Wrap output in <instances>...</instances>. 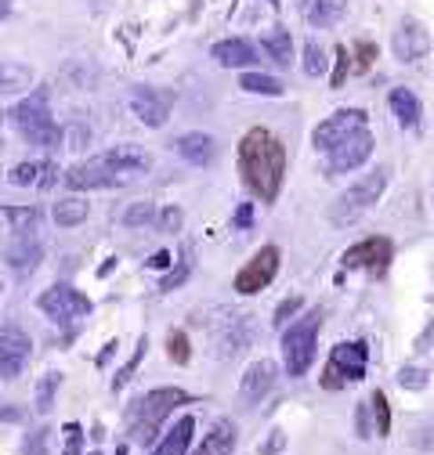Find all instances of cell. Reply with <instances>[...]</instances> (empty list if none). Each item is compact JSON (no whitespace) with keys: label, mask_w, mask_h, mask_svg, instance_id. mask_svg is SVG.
I'll list each match as a JSON object with an SVG mask.
<instances>
[{"label":"cell","mask_w":434,"mask_h":455,"mask_svg":"<svg viewBox=\"0 0 434 455\" xmlns=\"http://www.w3.org/2000/svg\"><path fill=\"white\" fill-rule=\"evenodd\" d=\"M286 174V148L276 134H268L264 127L243 134L239 141V178L243 185L261 199V203H276Z\"/></svg>","instance_id":"6da1fadb"},{"label":"cell","mask_w":434,"mask_h":455,"mask_svg":"<svg viewBox=\"0 0 434 455\" xmlns=\"http://www.w3.org/2000/svg\"><path fill=\"white\" fill-rule=\"evenodd\" d=\"M384 188H388V170L384 166H376V170H369V174H362L337 203H334V210H330V217H334V224H355L362 213H369L376 203H380V196H384Z\"/></svg>","instance_id":"7a4b0ae2"},{"label":"cell","mask_w":434,"mask_h":455,"mask_svg":"<svg viewBox=\"0 0 434 455\" xmlns=\"http://www.w3.org/2000/svg\"><path fill=\"white\" fill-rule=\"evenodd\" d=\"M15 127H19V134L33 148H54V145L62 141V127L51 120L47 94H33V98H26V101L15 105Z\"/></svg>","instance_id":"3957f363"},{"label":"cell","mask_w":434,"mask_h":455,"mask_svg":"<svg viewBox=\"0 0 434 455\" xmlns=\"http://www.w3.org/2000/svg\"><path fill=\"white\" fill-rule=\"evenodd\" d=\"M189 402V394L181 387H159L152 394L141 397V405H138V416H134V437L138 444H152V437L159 434V423L167 419L178 405Z\"/></svg>","instance_id":"277c9868"},{"label":"cell","mask_w":434,"mask_h":455,"mask_svg":"<svg viewBox=\"0 0 434 455\" xmlns=\"http://www.w3.org/2000/svg\"><path fill=\"white\" fill-rule=\"evenodd\" d=\"M315 347H318V315H308L297 325H290L286 336H283L286 372L290 376H304L311 369V362H315Z\"/></svg>","instance_id":"5b68a950"},{"label":"cell","mask_w":434,"mask_h":455,"mask_svg":"<svg viewBox=\"0 0 434 455\" xmlns=\"http://www.w3.org/2000/svg\"><path fill=\"white\" fill-rule=\"evenodd\" d=\"M366 362H369V347H366V344H358V339L337 344L334 355H330V365H326L322 387H326V390H344L348 383H355V379L366 372Z\"/></svg>","instance_id":"8992f818"},{"label":"cell","mask_w":434,"mask_h":455,"mask_svg":"<svg viewBox=\"0 0 434 455\" xmlns=\"http://www.w3.org/2000/svg\"><path fill=\"white\" fill-rule=\"evenodd\" d=\"M73 192H91V188H113V185H124L131 181V174H124V170L108 159V156H94L80 166H73L69 174L62 178Z\"/></svg>","instance_id":"52a82bcc"},{"label":"cell","mask_w":434,"mask_h":455,"mask_svg":"<svg viewBox=\"0 0 434 455\" xmlns=\"http://www.w3.org/2000/svg\"><path fill=\"white\" fill-rule=\"evenodd\" d=\"M36 307H40L47 318H54L59 325H69V322H76V318H84V315L91 311V300H87L80 290H73V286H66V282H59V286H51L47 293L36 297Z\"/></svg>","instance_id":"ba28073f"},{"label":"cell","mask_w":434,"mask_h":455,"mask_svg":"<svg viewBox=\"0 0 434 455\" xmlns=\"http://www.w3.org/2000/svg\"><path fill=\"white\" fill-rule=\"evenodd\" d=\"M366 124H369V112H366V108H341V112H334L330 120H322V124L315 127L311 145H315L318 152H330V148L341 145L344 138L366 131Z\"/></svg>","instance_id":"9c48e42d"},{"label":"cell","mask_w":434,"mask_h":455,"mask_svg":"<svg viewBox=\"0 0 434 455\" xmlns=\"http://www.w3.org/2000/svg\"><path fill=\"white\" fill-rule=\"evenodd\" d=\"M131 108H134V116H138L145 127H163V124L171 120L174 91L138 84V87H131Z\"/></svg>","instance_id":"30bf717a"},{"label":"cell","mask_w":434,"mask_h":455,"mask_svg":"<svg viewBox=\"0 0 434 455\" xmlns=\"http://www.w3.org/2000/svg\"><path fill=\"white\" fill-rule=\"evenodd\" d=\"M279 271V246H264L253 253V260H246V267L236 275V293L253 297L261 290H268V282Z\"/></svg>","instance_id":"8fae6325"},{"label":"cell","mask_w":434,"mask_h":455,"mask_svg":"<svg viewBox=\"0 0 434 455\" xmlns=\"http://www.w3.org/2000/svg\"><path fill=\"white\" fill-rule=\"evenodd\" d=\"M29 355H33V339L22 329L15 325L0 329V379L22 376V369L29 365Z\"/></svg>","instance_id":"7c38bea8"},{"label":"cell","mask_w":434,"mask_h":455,"mask_svg":"<svg viewBox=\"0 0 434 455\" xmlns=\"http://www.w3.org/2000/svg\"><path fill=\"white\" fill-rule=\"evenodd\" d=\"M369 156H373V134L369 131H358V134H351V138H344L341 145L330 148L326 170H330V174H348V170H358Z\"/></svg>","instance_id":"4fadbf2b"},{"label":"cell","mask_w":434,"mask_h":455,"mask_svg":"<svg viewBox=\"0 0 434 455\" xmlns=\"http://www.w3.org/2000/svg\"><path fill=\"white\" fill-rule=\"evenodd\" d=\"M391 257H395L391 239L373 235V239H362L358 246H351V250L344 253V267H366V271H373V275H384L388 264H391Z\"/></svg>","instance_id":"5bb4252c"},{"label":"cell","mask_w":434,"mask_h":455,"mask_svg":"<svg viewBox=\"0 0 434 455\" xmlns=\"http://www.w3.org/2000/svg\"><path fill=\"white\" fill-rule=\"evenodd\" d=\"M391 51H395V59L398 62H420L423 54L430 51V33L416 22V19H406L398 29H395V36H391Z\"/></svg>","instance_id":"9a60e30c"},{"label":"cell","mask_w":434,"mask_h":455,"mask_svg":"<svg viewBox=\"0 0 434 455\" xmlns=\"http://www.w3.org/2000/svg\"><path fill=\"white\" fill-rule=\"evenodd\" d=\"M276 376H279V369H276V362H253L250 369H246V376H243V383H239V397L246 405H257L261 397L276 387Z\"/></svg>","instance_id":"2e32d148"},{"label":"cell","mask_w":434,"mask_h":455,"mask_svg":"<svg viewBox=\"0 0 434 455\" xmlns=\"http://www.w3.org/2000/svg\"><path fill=\"white\" fill-rule=\"evenodd\" d=\"M210 54H213V62H217V66H225V69H250V66L257 62L253 44H250V40H239V36H232V40H217V44L210 47Z\"/></svg>","instance_id":"e0dca14e"},{"label":"cell","mask_w":434,"mask_h":455,"mask_svg":"<svg viewBox=\"0 0 434 455\" xmlns=\"http://www.w3.org/2000/svg\"><path fill=\"white\" fill-rule=\"evenodd\" d=\"M178 156L192 166H210L213 156H217V141L203 131H192V134H181L178 138Z\"/></svg>","instance_id":"ac0fdd59"},{"label":"cell","mask_w":434,"mask_h":455,"mask_svg":"<svg viewBox=\"0 0 434 455\" xmlns=\"http://www.w3.org/2000/svg\"><path fill=\"white\" fill-rule=\"evenodd\" d=\"M344 12H348V0H301V15H304V22L318 26V29L341 22Z\"/></svg>","instance_id":"d6986e66"},{"label":"cell","mask_w":434,"mask_h":455,"mask_svg":"<svg viewBox=\"0 0 434 455\" xmlns=\"http://www.w3.org/2000/svg\"><path fill=\"white\" fill-rule=\"evenodd\" d=\"M192 434H196V419L192 416H181L167 434H163V441H159V448L152 455H189Z\"/></svg>","instance_id":"ffe728a7"},{"label":"cell","mask_w":434,"mask_h":455,"mask_svg":"<svg viewBox=\"0 0 434 455\" xmlns=\"http://www.w3.org/2000/svg\"><path fill=\"white\" fill-rule=\"evenodd\" d=\"M236 448V423L232 419H217L206 434V441L196 448V455H232Z\"/></svg>","instance_id":"44dd1931"},{"label":"cell","mask_w":434,"mask_h":455,"mask_svg":"<svg viewBox=\"0 0 434 455\" xmlns=\"http://www.w3.org/2000/svg\"><path fill=\"white\" fill-rule=\"evenodd\" d=\"M261 47H264V54L276 66H283V69H290L293 66V40H290V33L283 29V26H276V29H268L264 36H261Z\"/></svg>","instance_id":"7402d4cb"},{"label":"cell","mask_w":434,"mask_h":455,"mask_svg":"<svg viewBox=\"0 0 434 455\" xmlns=\"http://www.w3.org/2000/svg\"><path fill=\"white\" fill-rule=\"evenodd\" d=\"M40 260H44V246H40L36 239H29V232H26V235H19V239H15V246L8 250V264H12L19 275H29Z\"/></svg>","instance_id":"603a6c76"},{"label":"cell","mask_w":434,"mask_h":455,"mask_svg":"<svg viewBox=\"0 0 434 455\" xmlns=\"http://www.w3.org/2000/svg\"><path fill=\"white\" fill-rule=\"evenodd\" d=\"M388 101H391V112L398 116L402 127H416V124H420V98H416L409 87H395Z\"/></svg>","instance_id":"cb8c5ba5"},{"label":"cell","mask_w":434,"mask_h":455,"mask_svg":"<svg viewBox=\"0 0 434 455\" xmlns=\"http://www.w3.org/2000/svg\"><path fill=\"white\" fill-rule=\"evenodd\" d=\"M105 156L113 159L124 174H131V178H138V174H145V170H149V156L138 145H117V148H108Z\"/></svg>","instance_id":"d4e9b609"},{"label":"cell","mask_w":434,"mask_h":455,"mask_svg":"<svg viewBox=\"0 0 434 455\" xmlns=\"http://www.w3.org/2000/svg\"><path fill=\"white\" fill-rule=\"evenodd\" d=\"M33 87V69L22 62H0V94H22Z\"/></svg>","instance_id":"484cf974"},{"label":"cell","mask_w":434,"mask_h":455,"mask_svg":"<svg viewBox=\"0 0 434 455\" xmlns=\"http://www.w3.org/2000/svg\"><path fill=\"white\" fill-rule=\"evenodd\" d=\"M84 220H87V203H84V199L69 196V199H62V203H54V224L76 228V224H84Z\"/></svg>","instance_id":"4316f807"},{"label":"cell","mask_w":434,"mask_h":455,"mask_svg":"<svg viewBox=\"0 0 434 455\" xmlns=\"http://www.w3.org/2000/svg\"><path fill=\"white\" fill-rule=\"evenodd\" d=\"M0 213H4V220L15 228L19 235L33 232V228H36V220H40V210H36V206H4Z\"/></svg>","instance_id":"83f0119b"},{"label":"cell","mask_w":434,"mask_h":455,"mask_svg":"<svg viewBox=\"0 0 434 455\" xmlns=\"http://www.w3.org/2000/svg\"><path fill=\"white\" fill-rule=\"evenodd\" d=\"M239 87L250 91V94H264V98H279V94H283V84L271 80V76H264V73H243Z\"/></svg>","instance_id":"f1b7e54d"},{"label":"cell","mask_w":434,"mask_h":455,"mask_svg":"<svg viewBox=\"0 0 434 455\" xmlns=\"http://www.w3.org/2000/svg\"><path fill=\"white\" fill-rule=\"evenodd\" d=\"M59 383H62L59 372H47V376L40 379V387H36V409H40V412L54 409V390H59Z\"/></svg>","instance_id":"f546056e"},{"label":"cell","mask_w":434,"mask_h":455,"mask_svg":"<svg viewBox=\"0 0 434 455\" xmlns=\"http://www.w3.org/2000/svg\"><path fill=\"white\" fill-rule=\"evenodd\" d=\"M304 73H308V76H322V73H326V51H322V44H315V40L304 44Z\"/></svg>","instance_id":"4dcf8cb0"},{"label":"cell","mask_w":434,"mask_h":455,"mask_svg":"<svg viewBox=\"0 0 434 455\" xmlns=\"http://www.w3.org/2000/svg\"><path fill=\"white\" fill-rule=\"evenodd\" d=\"M127 228H141V224H149V220H156V206L145 199V203H134V206H127L124 210V217H120Z\"/></svg>","instance_id":"1f68e13d"},{"label":"cell","mask_w":434,"mask_h":455,"mask_svg":"<svg viewBox=\"0 0 434 455\" xmlns=\"http://www.w3.org/2000/svg\"><path fill=\"white\" fill-rule=\"evenodd\" d=\"M373 412H376V434H380V437H388V434H391V412H388V397H384V390H376V394H373Z\"/></svg>","instance_id":"d6a6232c"},{"label":"cell","mask_w":434,"mask_h":455,"mask_svg":"<svg viewBox=\"0 0 434 455\" xmlns=\"http://www.w3.org/2000/svg\"><path fill=\"white\" fill-rule=\"evenodd\" d=\"M36 178H40V166L36 163H19V166H12V174H8V181L19 185V188L36 185Z\"/></svg>","instance_id":"836d02e7"},{"label":"cell","mask_w":434,"mask_h":455,"mask_svg":"<svg viewBox=\"0 0 434 455\" xmlns=\"http://www.w3.org/2000/svg\"><path fill=\"white\" fill-rule=\"evenodd\" d=\"M398 383L406 387V390H423L427 387V369H402V376H398Z\"/></svg>","instance_id":"e575fe53"},{"label":"cell","mask_w":434,"mask_h":455,"mask_svg":"<svg viewBox=\"0 0 434 455\" xmlns=\"http://www.w3.org/2000/svg\"><path fill=\"white\" fill-rule=\"evenodd\" d=\"M145 344H149V339L141 336V339H138V351H134V358H131V362H127V365L120 369V376H117V390H120V387H124V383L131 379V372H134V369H138V362L145 358Z\"/></svg>","instance_id":"d590c367"},{"label":"cell","mask_w":434,"mask_h":455,"mask_svg":"<svg viewBox=\"0 0 434 455\" xmlns=\"http://www.w3.org/2000/svg\"><path fill=\"white\" fill-rule=\"evenodd\" d=\"M171 358H174L178 365L189 362V336H185V332H171Z\"/></svg>","instance_id":"8d00e7d4"},{"label":"cell","mask_w":434,"mask_h":455,"mask_svg":"<svg viewBox=\"0 0 434 455\" xmlns=\"http://www.w3.org/2000/svg\"><path fill=\"white\" fill-rule=\"evenodd\" d=\"M156 220H159V228H167V232H178V224H181V210H178V206H171V210H163Z\"/></svg>","instance_id":"74e56055"},{"label":"cell","mask_w":434,"mask_h":455,"mask_svg":"<svg viewBox=\"0 0 434 455\" xmlns=\"http://www.w3.org/2000/svg\"><path fill=\"white\" fill-rule=\"evenodd\" d=\"M54 181H59V166H54V163H44V166H40L36 185H40V188H51Z\"/></svg>","instance_id":"f35d334b"},{"label":"cell","mask_w":434,"mask_h":455,"mask_svg":"<svg viewBox=\"0 0 434 455\" xmlns=\"http://www.w3.org/2000/svg\"><path fill=\"white\" fill-rule=\"evenodd\" d=\"M355 54H358V69H369L373 59H376V47H373V44H358Z\"/></svg>","instance_id":"ab89813d"},{"label":"cell","mask_w":434,"mask_h":455,"mask_svg":"<svg viewBox=\"0 0 434 455\" xmlns=\"http://www.w3.org/2000/svg\"><path fill=\"white\" fill-rule=\"evenodd\" d=\"M344 73H348V51H344V47H337V73H334V87H341V84H344Z\"/></svg>","instance_id":"60d3db41"},{"label":"cell","mask_w":434,"mask_h":455,"mask_svg":"<svg viewBox=\"0 0 434 455\" xmlns=\"http://www.w3.org/2000/svg\"><path fill=\"white\" fill-rule=\"evenodd\" d=\"M185 275H189V264H181L174 275H167V278H163V282H159V290H174V286H178V282H181Z\"/></svg>","instance_id":"b9f144b4"},{"label":"cell","mask_w":434,"mask_h":455,"mask_svg":"<svg viewBox=\"0 0 434 455\" xmlns=\"http://www.w3.org/2000/svg\"><path fill=\"white\" fill-rule=\"evenodd\" d=\"M250 224H253V206L246 203V206L236 210V228H250Z\"/></svg>","instance_id":"7bdbcfd3"},{"label":"cell","mask_w":434,"mask_h":455,"mask_svg":"<svg viewBox=\"0 0 434 455\" xmlns=\"http://www.w3.org/2000/svg\"><path fill=\"white\" fill-rule=\"evenodd\" d=\"M297 307H301V297H293V300H286V304H283V307L276 311V325H279V322H286V318H290V315H293Z\"/></svg>","instance_id":"ee69618b"},{"label":"cell","mask_w":434,"mask_h":455,"mask_svg":"<svg viewBox=\"0 0 434 455\" xmlns=\"http://www.w3.org/2000/svg\"><path fill=\"white\" fill-rule=\"evenodd\" d=\"M66 434H69V444H66V455H80V444H84V437H80V430H76V427H69Z\"/></svg>","instance_id":"f6af8a7d"},{"label":"cell","mask_w":434,"mask_h":455,"mask_svg":"<svg viewBox=\"0 0 434 455\" xmlns=\"http://www.w3.org/2000/svg\"><path fill=\"white\" fill-rule=\"evenodd\" d=\"M279 448H283V434L276 430V437H271V441L264 444V455H271V451H279Z\"/></svg>","instance_id":"bcb514c9"},{"label":"cell","mask_w":434,"mask_h":455,"mask_svg":"<svg viewBox=\"0 0 434 455\" xmlns=\"http://www.w3.org/2000/svg\"><path fill=\"white\" fill-rule=\"evenodd\" d=\"M149 267H167V253H156V257L149 260Z\"/></svg>","instance_id":"7dc6e473"},{"label":"cell","mask_w":434,"mask_h":455,"mask_svg":"<svg viewBox=\"0 0 434 455\" xmlns=\"http://www.w3.org/2000/svg\"><path fill=\"white\" fill-rule=\"evenodd\" d=\"M0 120H4V116H0Z\"/></svg>","instance_id":"c3c4849f"}]
</instances>
